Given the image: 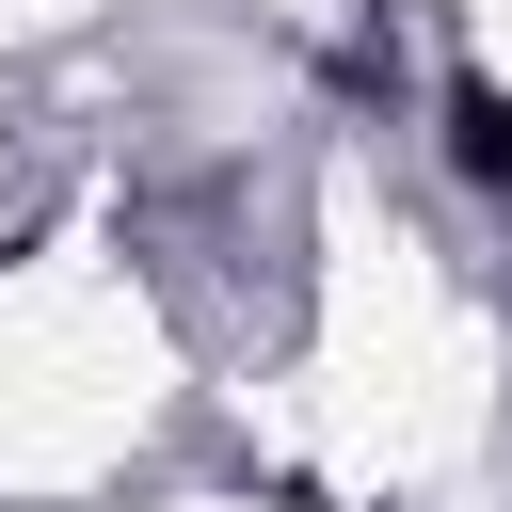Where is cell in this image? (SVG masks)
<instances>
[{
	"label": "cell",
	"mask_w": 512,
	"mask_h": 512,
	"mask_svg": "<svg viewBox=\"0 0 512 512\" xmlns=\"http://www.w3.org/2000/svg\"><path fill=\"white\" fill-rule=\"evenodd\" d=\"M448 160H464L480 192H512V96H496V80H448Z\"/></svg>",
	"instance_id": "6da1fadb"
}]
</instances>
